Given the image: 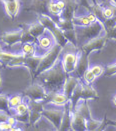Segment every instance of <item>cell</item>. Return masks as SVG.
<instances>
[{"label": "cell", "mask_w": 116, "mask_h": 131, "mask_svg": "<svg viewBox=\"0 0 116 131\" xmlns=\"http://www.w3.org/2000/svg\"><path fill=\"white\" fill-rule=\"evenodd\" d=\"M67 75L68 74L64 70L61 60L58 59L52 67L40 73L36 79H38V82L42 84L48 93H50L58 92L63 89L66 78L68 77Z\"/></svg>", "instance_id": "obj_1"}, {"label": "cell", "mask_w": 116, "mask_h": 131, "mask_svg": "<svg viewBox=\"0 0 116 131\" xmlns=\"http://www.w3.org/2000/svg\"><path fill=\"white\" fill-rule=\"evenodd\" d=\"M62 53L63 55H62L61 62L65 72L67 74L74 73L78 58H79V54H80V49H78L77 46L71 42H67V44L63 47Z\"/></svg>", "instance_id": "obj_2"}, {"label": "cell", "mask_w": 116, "mask_h": 131, "mask_svg": "<svg viewBox=\"0 0 116 131\" xmlns=\"http://www.w3.org/2000/svg\"><path fill=\"white\" fill-rule=\"evenodd\" d=\"M62 50H63V46H61L60 44L56 43L53 46L51 49H49L45 54L42 56V59H41V62L38 66V69L35 73V75L33 77V80L36 79V77L38 76L40 73H42L43 71L49 69L50 67H52L55 62L59 59V56L62 53ZM32 80V82H33Z\"/></svg>", "instance_id": "obj_3"}, {"label": "cell", "mask_w": 116, "mask_h": 131, "mask_svg": "<svg viewBox=\"0 0 116 131\" xmlns=\"http://www.w3.org/2000/svg\"><path fill=\"white\" fill-rule=\"evenodd\" d=\"M38 21L41 22L44 25V27L49 32H51V34L55 38L56 43L60 44L63 47L67 44L68 40L64 36L63 30L59 28V26L57 25L56 21L53 19L50 15H48V14H39L38 15Z\"/></svg>", "instance_id": "obj_4"}, {"label": "cell", "mask_w": 116, "mask_h": 131, "mask_svg": "<svg viewBox=\"0 0 116 131\" xmlns=\"http://www.w3.org/2000/svg\"><path fill=\"white\" fill-rule=\"evenodd\" d=\"M42 56H25L22 54L21 56H19L18 58L14 59L10 61L9 63H7L5 67H16V66H26L29 70L30 76H31V80H33V77L35 75L38 66L41 62Z\"/></svg>", "instance_id": "obj_5"}, {"label": "cell", "mask_w": 116, "mask_h": 131, "mask_svg": "<svg viewBox=\"0 0 116 131\" xmlns=\"http://www.w3.org/2000/svg\"><path fill=\"white\" fill-rule=\"evenodd\" d=\"M75 30H76L77 37H82L83 39H87V40L98 37L102 35L103 32H105L103 23L99 20L87 26H75Z\"/></svg>", "instance_id": "obj_6"}, {"label": "cell", "mask_w": 116, "mask_h": 131, "mask_svg": "<svg viewBox=\"0 0 116 131\" xmlns=\"http://www.w3.org/2000/svg\"><path fill=\"white\" fill-rule=\"evenodd\" d=\"M22 94L25 97L32 99V100H43L44 101L48 95V92L39 82H34V83L32 82V84L29 87H27L22 91Z\"/></svg>", "instance_id": "obj_7"}, {"label": "cell", "mask_w": 116, "mask_h": 131, "mask_svg": "<svg viewBox=\"0 0 116 131\" xmlns=\"http://www.w3.org/2000/svg\"><path fill=\"white\" fill-rule=\"evenodd\" d=\"M107 40H108V38L106 37L105 33H104V35H100L98 37H95V38L88 40L86 43H84L81 46L80 50L89 55L94 50H101L105 46Z\"/></svg>", "instance_id": "obj_8"}, {"label": "cell", "mask_w": 116, "mask_h": 131, "mask_svg": "<svg viewBox=\"0 0 116 131\" xmlns=\"http://www.w3.org/2000/svg\"><path fill=\"white\" fill-rule=\"evenodd\" d=\"M64 115V106L62 109H43L42 116L45 117L50 123H52L56 130L60 129Z\"/></svg>", "instance_id": "obj_9"}, {"label": "cell", "mask_w": 116, "mask_h": 131, "mask_svg": "<svg viewBox=\"0 0 116 131\" xmlns=\"http://www.w3.org/2000/svg\"><path fill=\"white\" fill-rule=\"evenodd\" d=\"M51 0H32L31 4L24 8V11L39 14H48V4Z\"/></svg>", "instance_id": "obj_10"}, {"label": "cell", "mask_w": 116, "mask_h": 131, "mask_svg": "<svg viewBox=\"0 0 116 131\" xmlns=\"http://www.w3.org/2000/svg\"><path fill=\"white\" fill-rule=\"evenodd\" d=\"M65 1V7L61 11V17L64 19H72L77 11L79 5H81L80 0H64Z\"/></svg>", "instance_id": "obj_11"}, {"label": "cell", "mask_w": 116, "mask_h": 131, "mask_svg": "<svg viewBox=\"0 0 116 131\" xmlns=\"http://www.w3.org/2000/svg\"><path fill=\"white\" fill-rule=\"evenodd\" d=\"M22 34L23 31L22 29L16 30V31H12V32H5L1 34L0 36V40L8 45L9 47H12L14 44L18 43V42H22Z\"/></svg>", "instance_id": "obj_12"}, {"label": "cell", "mask_w": 116, "mask_h": 131, "mask_svg": "<svg viewBox=\"0 0 116 131\" xmlns=\"http://www.w3.org/2000/svg\"><path fill=\"white\" fill-rule=\"evenodd\" d=\"M86 121L87 119L84 116L77 112L72 107V115H71V129L75 131H84L87 130L86 126Z\"/></svg>", "instance_id": "obj_13"}, {"label": "cell", "mask_w": 116, "mask_h": 131, "mask_svg": "<svg viewBox=\"0 0 116 131\" xmlns=\"http://www.w3.org/2000/svg\"><path fill=\"white\" fill-rule=\"evenodd\" d=\"M70 99L68 98L64 92H50L48 93L47 97L45 98L44 102L45 103H51L56 106H65Z\"/></svg>", "instance_id": "obj_14"}, {"label": "cell", "mask_w": 116, "mask_h": 131, "mask_svg": "<svg viewBox=\"0 0 116 131\" xmlns=\"http://www.w3.org/2000/svg\"><path fill=\"white\" fill-rule=\"evenodd\" d=\"M89 67V58H88V54H86L85 52L80 50V54H79V58L76 64V68H75V76L78 78H83L85 71L88 69Z\"/></svg>", "instance_id": "obj_15"}, {"label": "cell", "mask_w": 116, "mask_h": 131, "mask_svg": "<svg viewBox=\"0 0 116 131\" xmlns=\"http://www.w3.org/2000/svg\"><path fill=\"white\" fill-rule=\"evenodd\" d=\"M36 43L38 44V46L41 49L48 51L49 49H51L53 46L56 44V41H55V38H54V36L51 34V32H49L46 29V31L43 33L40 37L37 38Z\"/></svg>", "instance_id": "obj_16"}, {"label": "cell", "mask_w": 116, "mask_h": 131, "mask_svg": "<svg viewBox=\"0 0 116 131\" xmlns=\"http://www.w3.org/2000/svg\"><path fill=\"white\" fill-rule=\"evenodd\" d=\"M72 21L75 26H87V25H90L94 22L98 21V18L95 15V13L90 11L89 13H87L86 15H83V16H74L72 18Z\"/></svg>", "instance_id": "obj_17"}, {"label": "cell", "mask_w": 116, "mask_h": 131, "mask_svg": "<svg viewBox=\"0 0 116 131\" xmlns=\"http://www.w3.org/2000/svg\"><path fill=\"white\" fill-rule=\"evenodd\" d=\"M72 103L69 102L64 106V115L63 119H62V123L60 126L59 130L64 131V130H70L71 129V115H72Z\"/></svg>", "instance_id": "obj_18"}, {"label": "cell", "mask_w": 116, "mask_h": 131, "mask_svg": "<svg viewBox=\"0 0 116 131\" xmlns=\"http://www.w3.org/2000/svg\"><path fill=\"white\" fill-rule=\"evenodd\" d=\"M79 82H80V78H78V77H76V76H68L66 78V81H65V83H64L62 91L65 93V95L69 99H70L72 93H73L74 89L76 88L77 84H78Z\"/></svg>", "instance_id": "obj_19"}, {"label": "cell", "mask_w": 116, "mask_h": 131, "mask_svg": "<svg viewBox=\"0 0 116 131\" xmlns=\"http://www.w3.org/2000/svg\"><path fill=\"white\" fill-rule=\"evenodd\" d=\"M4 9H5L7 16L11 19H14L18 15L19 10H20V2H19V0H13V1L5 2L4 3Z\"/></svg>", "instance_id": "obj_20"}, {"label": "cell", "mask_w": 116, "mask_h": 131, "mask_svg": "<svg viewBox=\"0 0 116 131\" xmlns=\"http://www.w3.org/2000/svg\"><path fill=\"white\" fill-rule=\"evenodd\" d=\"M25 26H26V28H27L29 34L31 35L35 40H37V38L40 37L43 33L46 31V28L44 27V25L39 21L35 22V23H32V24H28V25L25 24Z\"/></svg>", "instance_id": "obj_21"}, {"label": "cell", "mask_w": 116, "mask_h": 131, "mask_svg": "<svg viewBox=\"0 0 116 131\" xmlns=\"http://www.w3.org/2000/svg\"><path fill=\"white\" fill-rule=\"evenodd\" d=\"M82 83V89H81V99H85V100H89V99H98L99 95L96 92L94 88L92 87L90 84L88 83Z\"/></svg>", "instance_id": "obj_22"}, {"label": "cell", "mask_w": 116, "mask_h": 131, "mask_svg": "<svg viewBox=\"0 0 116 131\" xmlns=\"http://www.w3.org/2000/svg\"><path fill=\"white\" fill-rule=\"evenodd\" d=\"M48 15H50L56 22L61 17V10L58 8V6L54 0H51L48 4Z\"/></svg>", "instance_id": "obj_23"}, {"label": "cell", "mask_w": 116, "mask_h": 131, "mask_svg": "<svg viewBox=\"0 0 116 131\" xmlns=\"http://www.w3.org/2000/svg\"><path fill=\"white\" fill-rule=\"evenodd\" d=\"M23 53H11V52H5V51H0V63L5 66L10 61L18 58Z\"/></svg>", "instance_id": "obj_24"}, {"label": "cell", "mask_w": 116, "mask_h": 131, "mask_svg": "<svg viewBox=\"0 0 116 131\" xmlns=\"http://www.w3.org/2000/svg\"><path fill=\"white\" fill-rule=\"evenodd\" d=\"M36 42H24L22 43V53L25 56H33L36 52V47H35Z\"/></svg>", "instance_id": "obj_25"}, {"label": "cell", "mask_w": 116, "mask_h": 131, "mask_svg": "<svg viewBox=\"0 0 116 131\" xmlns=\"http://www.w3.org/2000/svg\"><path fill=\"white\" fill-rule=\"evenodd\" d=\"M29 113V106L27 102H21L19 105H17L15 108H11L10 115L12 114H27Z\"/></svg>", "instance_id": "obj_26"}, {"label": "cell", "mask_w": 116, "mask_h": 131, "mask_svg": "<svg viewBox=\"0 0 116 131\" xmlns=\"http://www.w3.org/2000/svg\"><path fill=\"white\" fill-rule=\"evenodd\" d=\"M57 25L59 26L60 29L62 30H68V29H73L75 28L72 19H64V18H59V20L56 22Z\"/></svg>", "instance_id": "obj_27"}, {"label": "cell", "mask_w": 116, "mask_h": 131, "mask_svg": "<svg viewBox=\"0 0 116 131\" xmlns=\"http://www.w3.org/2000/svg\"><path fill=\"white\" fill-rule=\"evenodd\" d=\"M63 33H64V36L66 37V39L68 40V42H71L72 44L77 46L78 37H77L75 28H73V29H68V30H64Z\"/></svg>", "instance_id": "obj_28"}, {"label": "cell", "mask_w": 116, "mask_h": 131, "mask_svg": "<svg viewBox=\"0 0 116 131\" xmlns=\"http://www.w3.org/2000/svg\"><path fill=\"white\" fill-rule=\"evenodd\" d=\"M0 110H4L10 114V105H9V96L6 94L0 93Z\"/></svg>", "instance_id": "obj_29"}, {"label": "cell", "mask_w": 116, "mask_h": 131, "mask_svg": "<svg viewBox=\"0 0 116 131\" xmlns=\"http://www.w3.org/2000/svg\"><path fill=\"white\" fill-rule=\"evenodd\" d=\"M42 112L35 111V110H29V124L28 125H34L41 119Z\"/></svg>", "instance_id": "obj_30"}, {"label": "cell", "mask_w": 116, "mask_h": 131, "mask_svg": "<svg viewBox=\"0 0 116 131\" xmlns=\"http://www.w3.org/2000/svg\"><path fill=\"white\" fill-rule=\"evenodd\" d=\"M21 102H23V97L21 95H13L9 97V105L10 108H15L17 105H19Z\"/></svg>", "instance_id": "obj_31"}, {"label": "cell", "mask_w": 116, "mask_h": 131, "mask_svg": "<svg viewBox=\"0 0 116 131\" xmlns=\"http://www.w3.org/2000/svg\"><path fill=\"white\" fill-rule=\"evenodd\" d=\"M116 74V62L111 64V65H108L105 67V71H104V75L106 77H111Z\"/></svg>", "instance_id": "obj_32"}, {"label": "cell", "mask_w": 116, "mask_h": 131, "mask_svg": "<svg viewBox=\"0 0 116 131\" xmlns=\"http://www.w3.org/2000/svg\"><path fill=\"white\" fill-rule=\"evenodd\" d=\"M90 70L93 72V74H94L95 76L99 77V76H101V75H103V74H104L105 68L101 65H94L90 68Z\"/></svg>", "instance_id": "obj_33"}, {"label": "cell", "mask_w": 116, "mask_h": 131, "mask_svg": "<svg viewBox=\"0 0 116 131\" xmlns=\"http://www.w3.org/2000/svg\"><path fill=\"white\" fill-rule=\"evenodd\" d=\"M83 78H84V80H85V82H86V83L91 84V83L95 80L96 76L93 74V72H92L90 69H87V70L85 71L84 75H83Z\"/></svg>", "instance_id": "obj_34"}, {"label": "cell", "mask_w": 116, "mask_h": 131, "mask_svg": "<svg viewBox=\"0 0 116 131\" xmlns=\"http://www.w3.org/2000/svg\"><path fill=\"white\" fill-rule=\"evenodd\" d=\"M105 35L108 39H115L116 40V25L113 26L112 28L108 29V30H105Z\"/></svg>", "instance_id": "obj_35"}, {"label": "cell", "mask_w": 116, "mask_h": 131, "mask_svg": "<svg viewBox=\"0 0 116 131\" xmlns=\"http://www.w3.org/2000/svg\"><path fill=\"white\" fill-rule=\"evenodd\" d=\"M13 127H14V126L11 125L8 121H2V122H0V130L9 131V130H12Z\"/></svg>", "instance_id": "obj_36"}, {"label": "cell", "mask_w": 116, "mask_h": 131, "mask_svg": "<svg viewBox=\"0 0 116 131\" xmlns=\"http://www.w3.org/2000/svg\"><path fill=\"white\" fill-rule=\"evenodd\" d=\"M9 116H10V114H9L8 112H6V111H4V110H0V122H2V121H7L8 118H9Z\"/></svg>", "instance_id": "obj_37"}, {"label": "cell", "mask_w": 116, "mask_h": 131, "mask_svg": "<svg viewBox=\"0 0 116 131\" xmlns=\"http://www.w3.org/2000/svg\"><path fill=\"white\" fill-rule=\"evenodd\" d=\"M81 1V5H83L87 10L91 11V8H92V4L90 2V0H80Z\"/></svg>", "instance_id": "obj_38"}, {"label": "cell", "mask_w": 116, "mask_h": 131, "mask_svg": "<svg viewBox=\"0 0 116 131\" xmlns=\"http://www.w3.org/2000/svg\"><path fill=\"white\" fill-rule=\"evenodd\" d=\"M8 122L10 123L11 125H13V126H16L17 125V123H18V121H17V119L14 117V116H12V115H10L9 116V118H8Z\"/></svg>", "instance_id": "obj_39"}, {"label": "cell", "mask_w": 116, "mask_h": 131, "mask_svg": "<svg viewBox=\"0 0 116 131\" xmlns=\"http://www.w3.org/2000/svg\"><path fill=\"white\" fill-rule=\"evenodd\" d=\"M107 124H110V125H113L116 127V121H111V120H107Z\"/></svg>", "instance_id": "obj_40"}, {"label": "cell", "mask_w": 116, "mask_h": 131, "mask_svg": "<svg viewBox=\"0 0 116 131\" xmlns=\"http://www.w3.org/2000/svg\"><path fill=\"white\" fill-rule=\"evenodd\" d=\"M112 7H113V10H114V17L116 18V5L112 4Z\"/></svg>", "instance_id": "obj_41"}, {"label": "cell", "mask_w": 116, "mask_h": 131, "mask_svg": "<svg viewBox=\"0 0 116 131\" xmlns=\"http://www.w3.org/2000/svg\"><path fill=\"white\" fill-rule=\"evenodd\" d=\"M90 2H91V4H92V6L95 5V4H97V0H90Z\"/></svg>", "instance_id": "obj_42"}, {"label": "cell", "mask_w": 116, "mask_h": 131, "mask_svg": "<svg viewBox=\"0 0 116 131\" xmlns=\"http://www.w3.org/2000/svg\"><path fill=\"white\" fill-rule=\"evenodd\" d=\"M109 2L111 4H113V5H116V0H109Z\"/></svg>", "instance_id": "obj_43"}, {"label": "cell", "mask_w": 116, "mask_h": 131, "mask_svg": "<svg viewBox=\"0 0 116 131\" xmlns=\"http://www.w3.org/2000/svg\"><path fill=\"white\" fill-rule=\"evenodd\" d=\"M113 103H114V105L116 106V95L113 97Z\"/></svg>", "instance_id": "obj_44"}, {"label": "cell", "mask_w": 116, "mask_h": 131, "mask_svg": "<svg viewBox=\"0 0 116 131\" xmlns=\"http://www.w3.org/2000/svg\"><path fill=\"white\" fill-rule=\"evenodd\" d=\"M3 3H5V2H8V1H13V0H1Z\"/></svg>", "instance_id": "obj_45"}, {"label": "cell", "mask_w": 116, "mask_h": 131, "mask_svg": "<svg viewBox=\"0 0 116 131\" xmlns=\"http://www.w3.org/2000/svg\"><path fill=\"white\" fill-rule=\"evenodd\" d=\"M0 51H2V46H1V44H0Z\"/></svg>", "instance_id": "obj_46"}, {"label": "cell", "mask_w": 116, "mask_h": 131, "mask_svg": "<svg viewBox=\"0 0 116 131\" xmlns=\"http://www.w3.org/2000/svg\"><path fill=\"white\" fill-rule=\"evenodd\" d=\"M0 86H1V75H0Z\"/></svg>", "instance_id": "obj_47"}]
</instances>
